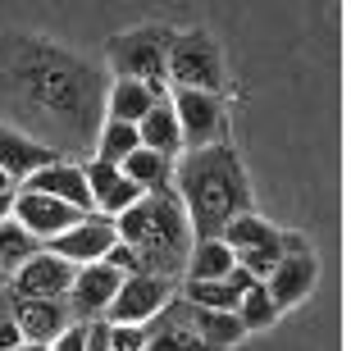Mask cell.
<instances>
[{
	"instance_id": "f1b7e54d",
	"label": "cell",
	"mask_w": 351,
	"mask_h": 351,
	"mask_svg": "<svg viewBox=\"0 0 351 351\" xmlns=\"http://www.w3.org/2000/svg\"><path fill=\"white\" fill-rule=\"evenodd\" d=\"M101 265H110V269H119L123 278H128V274H142V269H137V256H132V251L123 247V242H114V247L105 251V261H101Z\"/></svg>"
},
{
	"instance_id": "484cf974",
	"label": "cell",
	"mask_w": 351,
	"mask_h": 351,
	"mask_svg": "<svg viewBox=\"0 0 351 351\" xmlns=\"http://www.w3.org/2000/svg\"><path fill=\"white\" fill-rule=\"evenodd\" d=\"M37 251H41V242H37L32 233H27V228H23L19 219H14V215H10L5 223H0V269H5V274L23 269V265L32 261Z\"/></svg>"
},
{
	"instance_id": "1f68e13d",
	"label": "cell",
	"mask_w": 351,
	"mask_h": 351,
	"mask_svg": "<svg viewBox=\"0 0 351 351\" xmlns=\"http://www.w3.org/2000/svg\"><path fill=\"white\" fill-rule=\"evenodd\" d=\"M19 347H23V333L14 328L10 315H0V351H19Z\"/></svg>"
},
{
	"instance_id": "4316f807",
	"label": "cell",
	"mask_w": 351,
	"mask_h": 351,
	"mask_svg": "<svg viewBox=\"0 0 351 351\" xmlns=\"http://www.w3.org/2000/svg\"><path fill=\"white\" fill-rule=\"evenodd\" d=\"M278 315H283V311L269 301L265 283H256L247 297H242V306H237V319H242V328H247V333H265V328H274V319H278Z\"/></svg>"
},
{
	"instance_id": "7402d4cb",
	"label": "cell",
	"mask_w": 351,
	"mask_h": 351,
	"mask_svg": "<svg viewBox=\"0 0 351 351\" xmlns=\"http://www.w3.org/2000/svg\"><path fill=\"white\" fill-rule=\"evenodd\" d=\"M160 96L142 82H123V78H110V91H105V119H114V123H142L146 110L156 105Z\"/></svg>"
},
{
	"instance_id": "7a4b0ae2",
	"label": "cell",
	"mask_w": 351,
	"mask_h": 351,
	"mask_svg": "<svg viewBox=\"0 0 351 351\" xmlns=\"http://www.w3.org/2000/svg\"><path fill=\"white\" fill-rule=\"evenodd\" d=\"M173 192H178L196 242L219 237L242 215H251V182L233 142H215L201 151H182L173 160Z\"/></svg>"
},
{
	"instance_id": "83f0119b",
	"label": "cell",
	"mask_w": 351,
	"mask_h": 351,
	"mask_svg": "<svg viewBox=\"0 0 351 351\" xmlns=\"http://www.w3.org/2000/svg\"><path fill=\"white\" fill-rule=\"evenodd\" d=\"M110 347L114 351H142L146 347V324H110Z\"/></svg>"
},
{
	"instance_id": "8d00e7d4",
	"label": "cell",
	"mask_w": 351,
	"mask_h": 351,
	"mask_svg": "<svg viewBox=\"0 0 351 351\" xmlns=\"http://www.w3.org/2000/svg\"><path fill=\"white\" fill-rule=\"evenodd\" d=\"M19 351H23V347H19Z\"/></svg>"
},
{
	"instance_id": "ffe728a7",
	"label": "cell",
	"mask_w": 351,
	"mask_h": 351,
	"mask_svg": "<svg viewBox=\"0 0 351 351\" xmlns=\"http://www.w3.org/2000/svg\"><path fill=\"white\" fill-rule=\"evenodd\" d=\"M137 137H142V151H156V156H165V160L182 156V132H178L169 96H160V101L146 110V119L137 123Z\"/></svg>"
},
{
	"instance_id": "d6986e66",
	"label": "cell",
	"mask_w": 351,
	"mask_h": 351,
	"mask_svg": "<svg viewBox=\"0 0 351 351\" xmlns=\"http://www.w3.org/2000/svg\"><path fill=\"white\" fill-rule=\"evenodd\" d=\"M251 287H256V278L247 269H233L228 278H215V283H187L182 287V301L201 306V311H237Z\"/></svg>"
},
{
	"instance_id": "52a82bcc",
	"label": "cell",
	"mask_w": 351,
	"mask_h": 351,
	"mask_svg": "<svg viewBox=\"0 0 351 351\" xmlns=\"http://www.w3.org/2000/svg\"><path fill=\"white\" fill-rule=\"evenodd\" d=\"M173 119H178L182 132V151H201V146L223 142V128H228V110H223V96H210V91H169Z\"/></svg>"
},
{
	"instance_id": "8992f818",
	"label": "cell",
	"mask_w": 351,
	"mask_h": 351,
	"mask_svg": "<svg viewBox=\"0 0 351 351\" xmlns=\"http://www.w3.org/2000/svg\"><path fill=\"white\" fill-rule=\"evenodd\" d=\"M278 233H283V228H274L269 219H261V215L251 210V215H242V219H233L223 228L219 242L233 251L237 269H247L256 283H265L269 269L278 265V256H283V251H278Z\"/></svg>"
},
{
	"instance_id": "cb8c5ba5",
	"label": "cell",
	"mask_w": 351,
	"mask_h": 351,
	"mask_svg": "<svg viewBox=\"0 0 351 351\" xmlns=\"http://www.w3.org/2000/svg\"><path fill=\"white\" fill-rule=\"evenodd\" d=\"M237 269L233 251L223 247L219 237H210V242H192V256H187V283H215V278H228Z\"/></svg>"
},
{
	"instance_id": "4dcf8cb0",
	"label": "cell",
	"mask_w": 351,
	"mask_h": 351,
	"mask_svg": "<svg viewBox=\"0 0 351 351\" xmlns=\"http://www.w3.org/2000/svg\"><path fill=\"white\" fill-rule=\"evenodd\" d=\"M87 351H114L110 347V324H105V319L87 324Z\"/></svg>"
},
{
	"instance_id": "d6a6232c",
	"label": "cell",
	"mask_w": 351,
	"mask_h": 351,
	"mask_svg": "<svg viewBox=\"0 0 351 351\" xmlns=\"http://www.w3.org/2000/svg\"><path fill=\"white\" fill-rule=\"evenodd\" d=\"M14 215V192H0V223Z\"/></svg>"
},
{
	"instance_id": "d4e9b609",
	"label": "cell",
	"mask_w": 351,
	"mask_h": 351,
	"mask_svg": "<svg viewBox=\"0 0 351 351\" xmlns=\"http://www.w3.org/2000/svg\"><path fill=\"white\" fill-rule=\"evenodd\" d=\"M137 146H142V137H137L132 123H114V119H105L101 132H96V146H91V151H96L91 160H101V165H114V169H119Z\"/></svg>"
},
{
	"instance_id": "2e32d148",
	"label": "cell",
	"mask_w": 351,
	"mask_h": 351,
	"mask_svg": "<svg viewBox=\"0 0 351 351\" xmlns=\"http://www.w3.org/2000/svg\"><path fill=\"white\" fill-rule=\"evenodd\" d=\"M82 173H87V192H91V206L101 210L105 219H119L128 206L142 201V187H132L114 165H101V160H82Z\"/></svg>"
},
{
	"instance_id": "4fadbf2b",
	"label": "cell",
	"mask_w": 351,
	"mask_h": 351,
	"mask_svg": "<svg viewBox=\"0 0 351 351\" xmlns=\"http://www.w3.org/2000/svg\"><path fill=\"white\" fill-rule=\"evenodd\" d=\"M14 328L23 333L27 347H51L73 319V306L69 301H27V297H14Z\"/></svg>"
},
{
	"instance_id": "e575fe53",
	"label": "cell",
	"mask_w": 351,
	"mask_h": 351,
	"mask_svg": "<svg viewBox=\"0 0 351 351\" xmlns=\"http://www.w3.org/2000/svg\"><path fill=\"white\" fill-rule=\"evenodd\" d=\"M23 351H51V347H23Z\"/></svg>"
},
{
	"instance_id": "9a60e30c",
	"label": "cell",
	"mask_w": 351,
	"mask_h": 351,
	"mask_svg": "<svg viewBox=\"0 0 351 351\" xmlns=\"http://www.w3.org/2000/svg\"><path fill=\"white\" fill-rule=\"evenodd\" d=\"M55 160H64L60 151H51V146L32 142V137H23L19 128H10V123H0V169L10 173L14 187H23L32 173H41L46 165H55Z\"/></svg>"
},
{
	"instance_id": "ac0fdd59",
	"label": "cell",
	"mask_w": 351,
	"mask_h": 351,
	"mask_svg": "<svg viewBox=\"0 0 351 351\" xmlns=\"http://www.w3.org/2000/svg\"><path fill=\"white\" fill-rule=\"evenodd\" d=\"M119 283H123V274L110 269V265H82L73 274V287H69V306L82 315V319H96L105 315V306L114 301Z\"/></svg>"
},
{
	"instance_id": "44dd1931",
	"label": "cell",
	"mask_w": 351,
	"mask_h": 351,
	"mask_svg": "<svg viewBox=\"0 0 351 351\" xmlns=\"http://www.w3.org/2000/svg\"><path fill=\"white\" fill-rule=\"evenodd\" d=\"M187 324L210 351H228L247 338V328L237 319V311H201V306H187Z\"/></svg>"
},
{
	"instance_id": "3957f363",
	"label": "cell",
	"mask_w": 351,
	"mask_h": 351,
	"mask_svg": "<svg viewBox=\"0 0 351 351\" xmlns=\"http://www.w3.org/2000/svg\"><path fill=\"white\" fill-rule=\"evenodd\" d=\"M119 242L137 256V269L156 274V278H182L187 274V256H192V223H187V210H182L178 192L165 187V192L142 196L137 206H128L114 219Z\"/></svg>"
},
{
	"instance_id": "836d02e7",
	"label": "cell",
	"mask_w": 351,
	"mask_h": 351,
	"mask_svg": "<svg viewBox=\"0 0 351 351\" xmlns=\"http://www.w3.org/2000/svg\"><path fill=\"white\" fill-rule=\"evenodd\" d=\"M0 192H19V187L10 182V173H5V169H0Z\"/></svg>"
},
{
	"instance_id": "d590c367",
	"label": "cell",
	"mask_w": 351,
	"mask_h": 351,
	"mask_svg": "<svg viewBox=\"0 0 351 351\" xmlns=\"http://www.w3.org/2000/svg\"><path fill=\"white\" fill-rule=\"evenodd\" d=\"M5 278H10V274H5V269H0V283H5Z\"/></svg>"
},
{
	"instance_id": "8fae6325",
	"label": "cell",
	"mask_w": 351,
	"mask_h": 351,
	"mask_svg": "<svg viewBox=\"0 0 351 351\" xmlns=\"http://www.w3.org/2000/svg\"><path fill=\"white\" fill-rule=\"evenodd\" d=\"M114 242H119L114 219H105V215H91V219L78 223V228H69V233L51 237V242H46V251L82 269V265H101V261H105V251L114 247Z\"/></svg>"
},
{
	"instance_id": "ba28073f",
	"label": "cell",
	"mask_w": 351,
	"mask_h": 351,
	"mask_svg": "<svg viewBox=\"0 0 351 351\" xmlns=\"http://www.w3.org/2000/svg\"><path fill=\"white\" fill-rule=\"evenodd\" d=\"M173 297V283L169 278H156V274H128L123 283H119L114 301L105 306V324H151L160 311H165V301Z\"/></svg>"
},
{
	"instance_id": "5b68a950",
	"label": "cell",
	"mask_w": 351,
	"mask_h": 351,
	"mask_svg": "<svg viewBox=\"0 0 351 351\" xmlns=\"http://www.w3.org/2000/svg\"><path fill=\"white\" fill-rule=\"evenodd\" d=\"M228 73H223V51L206 27H187L173 32L169 46V87L173 91H210L219 96Z\"/></svg>"
},
{
	"instance_id": "7c38bea8",
	"label": "cell",
	"mask_w": 351,
	"mask_h": 351,
	"mask_svg": "<svg viewBox=\"0 0 351 351\" xmlns=\"http://www.w3.org/2000/svg\"><path fill=\"white\" fill-rule=\"evenodd\" d=\"M315 283H319V261H315V251H287V256H278V265L269 269L265 292H269V301L278 306V311H287V306H301V301L311 297Z\"/></svg>"
},
{
	"instance_id": "277c9868",
	"label": "cell",
	"mask_w": 351,
	"mask_h": 351,
	"mask_svg": "<svg viewBox=\"0 0 351 351\" xmlns=\"http://www.w3.org/2000/svg\"><path fill=\"white\" fill-rule=\"evenodd\" d=\"M169 46H173L169 23H142V27H128V32L110 37L105 41L110 78L142 82L156 96H169Z\"/></svg>"
},
{
	"instance_id": "5bb4252c",
	"label": "cell",
	"mask_w": 351,
	"mask_h": 351,
	"mask_svg": "<svg viewBox=\"0 0 351 351\" xmlns=\"http://www.w3.org/2000/svg\"><path fill=\"white\" fill-rule=\"evenodd\" d=\"M23 192L55 196V201H64V206L82 210V215H96L91 192H87V173H82L78 160H55V165H46L41 173H32V178L23 182Z\"/></svg>"
},
{
	"instance_id": "f546056e",
	"label": "cell",
	"mask_w": 351,
	"mask_h": 351,
	"mask_svg": "<svg viewBox=\"0 0 351 351\" xmlns=\"http://www.w3.org/2000/svg\"><path fill=\"white\" fill-rule=\"evenodd\" d=\"M51 351H87V324H69L64 333H60V338L51 342Z\"/></svg>"
},
{
	"instance_id": "e0dca14e",
	"label": "cell",
	"mask_w": 351,
	"mask_h": 351,
	"mask_svg": "<svg viewBox=\"0 0 351 351\" xmlns=\"http://www.w3.org/2000/svg\"><path fill=\"white\" fill-rule=\"evenodd\" d=\"M142 351H210V347L196 338L192 324H187V301L169 297L165 311L146 324V347Z\"/></svg>"
},
{
	"instance_id": "30bf717a",
	"label": "cell",
	"mask_w": 351,
	"mask_h": 351,
	"mask_svg": "<svg viewBox=\"0 0 351 351\" xmlns=\"http://www.w3.org/2000/svg\"><path fill=\"white\" fill-rule=\"evenodd\" d=\"M73 274H78V265L60 261V256H51V251L41 247L23 269H14V297H27V301H69Z\"/></svg>"
},
{
	"instance_id": "6da1fadb",
	"label": "cell",
	"mask_w": 351,
	"mask_h": 351,
	"mask_svg": "<svg viewBox=\"0 0 351 351\" xmlns=\"http://www.w3.org/2000/svg\"><path fill=\"white\" fill-rule=\"evenodd\" d=\"M101 64L37 32H0V114L23 137L60 156L96 146L105 123Z\"/></svg>"
},
{
	"instance_id": "9c48e42d",
	"label": "cell",
	"mask_w": 351,
	"mask_h": 351,
	"mask_svg": "<svg viewBox=\"0 0 351 351\" xmlns=\"http://www.w3.org/2000/svg\"><path fill=\"white\" fill-rule=\"evenodd\" d=\"M14 219L23 223L27 233L37 237L41 247L51 242V237L69 233V228H78L82 219H91V215H82V210L64 206V201H55V196H41V192H14Z\"/></svg>"
},
{
	"instance_id": "603a6c76",
	"label": "cell",
	"mask_w": 351,
	"mask_h": 351,
	"mask_svg": "<svg viewBox=\"0 0 351 351\" xmlns=\"http://www.w3.org/2000/svg\"><path fill=\"white\" fill-rule=\"evenodd\" d=\"M119 173L132 182V187H142L146 196L151 192H165V187H173V160H165V156H156V151H132L123 165H119Z\"/></svg>"
}]
</instances>
